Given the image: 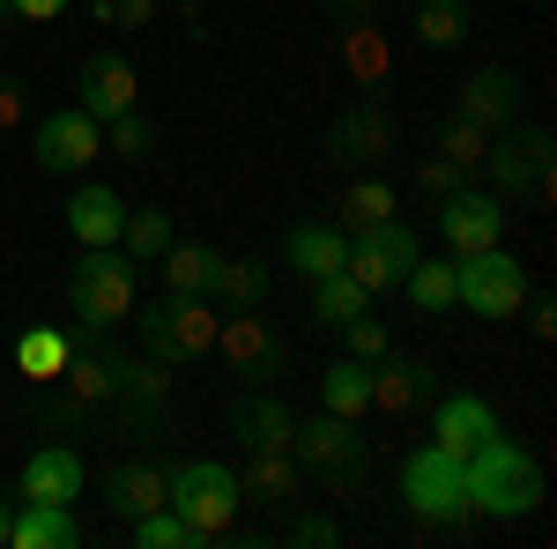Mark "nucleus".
<instances>
[{"label": "nucleus", "mask_w": 557, "mask_h": 549, "mask_svg": "<svg viewBox=\"0 0 557 549\" xmlns=\"http://www.w3.org/2000/svg\"><path fill=\"white\" fill-rule=\"evenodd\" d=\"M283 542H298V549H335V542H343V527H335V520H320V512H298V520L283 527Z\"/></svg>", "instance_id": "obj_41"}, {"label": "nucleus", "mask_w": 557, "mask_h": 549, "mask_svg": "<svg viewBox=\"0 0 557 549\" xmlns=\"http://www.w3.org/2000/svg\"><path fill=\"white\" fill-rule=\"evenodd\" d=\"M0 127H23V83H0Z\"/></svg>", "instance_id": "obj_47"}, {"label": "nucleus", "mask_w": 557, "mask_h": 549, "mask_svg": "<svg viewBox=\"0 0 557 549\" xmlns=\"http://www.w3.org/2000/svg\"><path fill=\"white\" fill-rule=\"evenodd\" d=\"M75 104H83L97 127L120 120V112H134V60H127V52H89L83 83H75Z\"/></svg>", "instance_id": "obj_18"}, {"label": "nucleus", "mask_w": 557, "mask_h": 549, "mask_svg": "<svg viewBox=\"0 0 557 549\" xmlns=\"http://www.w3.org/2000/svg\"><path fill=\"white\" fill-rule=\"evenodd\" d=\"M0 549H8V498H0Z\"/></svg>", "instance_id": "obj_49"}, {"label": "nucleus", "mask_w": 557, "mask_h": 549, "mask_svg": "<svg viewBox=\"0 0 557 549\" xmlns=\"http://www.w3.org/2000/svg\"><path fill=\"white\" fill-rule=\"evenodd\" d=\"M349 253V238L335 223H290V238H283V267H298L305 283H320V275H335Z\"/></svg>", "instance_id": "obj_27"}, {"label": "nucleus", "mask_w": 557, "mask_h": 549, "mask_svg": "<svg viewBox=\"0 0 557 549\" xmlns=\"http://www.w3.org/2000/svg\"><path fill=\"white\" fill-rule=\"evenodd\" d=\"M141 23H157V0H120L112 8V30H141Z\"/></svg>", "instance_id": "obj_45"}, {"label": "nucleus", "mask_w": 557, "mask_h": 549, "mask_svg": "<svg viewBox=\"0 0 557 549\" xmlns=\"http://www.w3.org/2000/svg\"><path fill=\"white\" fill-rule=\"evenodd\" d=\"M0 8H8V0H0Z\"/></svg>", "instance_id": "obj_51"}, {"label": "nucleus", "mask_w": 557, "mask_h": 549, "mask_svg": "<svg viewBox=\"0 0 557 549\" xmlns=\"http://www.w3.org/2000/svg\"><path fill=\"white\" fill-rule=\"evenodd\" d=\"M491 431H498V416H491L483 394H431V446H438V453L469 461Z\"/></svg>", "instance_id": "obj_16"}, {"label": "nucleus", "mask_w": 557, "mask_h": 549, "mask_svg": "<svg viewBox=\"0 0 557 549\" xmlns=\"http://www.w3.org/2000/svg\"><path fill=\"white\" fill-rule=\"evenodd\" d=\"M149 141H157V134H149V120H141V112L104 120V149H112V157H127V164H141V157H149Z\"/></svg>", "instance_id": "obj_39"}, {"label": "nucleus", "mask_w": 557, "mask_h": 549, "mask_svg": "<svg viewBox=\"0 0 557 549\" xmlns=\"http://www.w3.org/2000/svg\"><path fill=\"white\" fill-rule=\"evenodd\" d=\"M461 483H469V512H491V520H528L543 506V461L513 446L506 431H491L461 461Z\"/></svg>", "instance_id": "obj_1"}, {"label": "nucleus", "mask_w": 557, "mask_h": 549, "mask_svg": "<svg viewBox=\"0 0 557 549\" xmlns=\"http://www.w3.org/2000/svg\"><path fill=\"white\" fill-rule=\"evenodd\" d=\"M97 149H104V127L89 120L83 104L45 112L38 134H30V157H38V171H52V178H75V171H89V164H97Z\"/></svg>", "instance_id": "obj_12"}, {"label": "nucleus", "mask_w": 557, "mask_h": 549, "mask_svg": "<svg viewBox=\"0 0 557 549\" xmlns=\"http://www.w3.org/2000/svg\"><path fill=\"white\" fill-rule=\"evenodd\" d=\"M394 186H380V178H357L343 201H335V230L343 238H357V230H380V223H394Z\"/></svg>", "instance_id": "obj_29"}, {"label": "nucleus", "mask_w": 557, "mask_h": 549, "mask_svg": "<svg viewBox=\"0 0 557 549\" xmlns=\"http://www.w3.org/2000/svg\"><path fill=\"white\" fill-rule=\"evenodd\" d=\"M483 149H491V134H483V127H469V120L454 112V120H446V134H438V157H446V164L461 171V178H475Z\"/></svg>", "instance_id": "obj_38"}, {"label": "nucleus", "mask_w": 557, "mask_h": 549, "mask_svg": "<svg viewBox=\"0 0 557 549\" xmlns=\"http://www.w3.org/2000/svg\"><path fill=\"white\" fill-rule=\"evenodd\" d=\"M260 297H268V267H260V260L215 253V267H209V304L215 312H246V304H260Z\"/></svg>", "instance_id": "obj_28"}, {"label": "nucleus", "mask_w": 557, "mask_h": 549, "mask_svg": "<svg viewBox=\"0 0 557 549\" xmlns=\"http://www.w3.org/2000/svg\"><path fill=\"white\" fill-rule=\"evenodd\" d=\"M401 498H409L417 520H446V527H461V520H469L461 461H454V453H438V446H417V453L401 461Z\"/></svg>", "instance_id": "obj_9"}, {"label": "nucleus", "mask_w": 557, "mask_h": 549, "mask_svg": "<svg viewBox=\"0 0 557 549\" xmlns=\"http://www.w3.org/2000/svg\"><path fill=\"white\" fill-rule=\"evenodd\" d=\"M535 8H543V0H535Z\"/></svg>", "instance_id": "obj_50"}, {"label": "nucleus", "mask_w": 557, "mask_h": 549, "mask_svg": "<svg viewBox=\"0 0 557 549\" xmlns=\"http://www.w3.org/2000/svg\"><path fill=\"white\" fill-rule=\"evenodd\" d=\"M438 230H446V246H454V260L461 253H483V246H498L506 238V201L491 194V186H454L446 201H438Z\"/></svg>", "instance_id": "obj_13"}, {"label": "nucleus", "mask_w": 557, "mask_h": 549, "mask_svg": "<svg viewBox=\"0 0 557 549\" xmlns=\"http://www.w3.org/2000/svg\"><path fill=\"white\" fill-rule=\"evenodd\" d=\"M231 431L246 438V453H290V438H298V416H290V401L275 394V386H246L238 401H231Z\"/></svg>", "instance_id": "obj_17"}, {"label": "nucleus", "mask_w": 557, "mask_h": 549, "mask_svg": "<svg viewBox=\"0 0 557 549\" xmlns=\"http://www.w3.org/2000/svg\"><path fill=\"white\" fill-rule=\"evenodd\" d=\"M157 267H164V290H172V297H209V267H215V246H178V238H172Z\"/></svg>", "instance_id": "obj_34"}, {"label": "nucleus", "mask_w": 557, "mask_h": 549, "mask_svg": "<svg viewBox=\"0 0 557 549\" xmlns=\"http://www.w3.org/2000/svg\"><path fill=\"white\" fill-rule=\"evenodd\" d=\"M172 215L164 209H127V230H120V253L141 267V260H164V246H172Z\"/></svg>", "instance_id": "obj_36"}, {"label": "nucleus", "mask_w": 557, "mask_h": 549, "mask_svg": "<svg viewBox=\"0 0 557 549\" xmlns=\"http://www.w3.org/2000/svg\"><path fill=\"white\" fill-rule=\"evenodd\" d=\"M343 67L364 97H380V89L394 83V45H386V30L372 15H364V23H343Z\"/></svg>", "instance_id": "obj_23"}, {"label": "nucleus", "mask_w": 557, "mask_h": 549, "mask_svg": "<svg viewBox=\"0 0 557 549\" xmlns=\"http://www.w3.org/2000/svg\"><path fill=\"white\" fill-rule=\"evenodd\" d=\"M134 260L120 246H83L75 260V275H67V304H75V320H83L89 335H112V327H127L134 320Z\"/></svg>", "instance_id": "obj_2"}, {"label": "nucleus", "mask_w": 557, "mask_h": 549, "mask_svg": "<svg viewBox=\"0 0 557 549\" xmlns=\"http://www.w3.org/2000/svg\"><path fill=\"white\" fill-rule=\"evenodd\" d=\"M394 157V112H386L380 97H357L335 112V127H327V164L343 171H372Z\"/></svg>", "instance_id": "obj_10"}, {"label": "nucleus", "mask_w": 557, "mask_h": 549, "mask_svg": "<svg viewBox=\"0 0 557 549\" xmlns=\"http://www.w3.org/2000/svg\"><path fill=\"white\" fill-rule=\"evenodd\" d=\"M409 23H417V38H424L431 52H454V45H469V30H475L469 0H417Z\"/></svg>", "instance_id": "obj_30"}, {"label": "nucleus", "mask_w": 557, "mask_h": 549, "mask_svg": "<svg viewBox=\"0 0 557 549\" xmlns=\"http://www.w3.org/2000/svg\"><path fill=\"white\" fill-rule=\"evenodd\" d=\"M327 23H364V15H380V0H312Z\"/></svg>", "instance_id": "obj_44"}, {"label": "nucleus", "mask_w": 557, "mask_h": 549, "mask_svg": "<svg viewBox=\"0 0 557 549\" xmlns=\"http://www.w3.org/2000/svg\"><path fill=\"white\" fill-rule=\"evenodd\" d=\"M215 320H223V312H215L209 297H172L164 290L134 320V327H141V357H157V364H201L215 349Z\"/></svg>", "instance_id": "obj_4"}, {"label": "nucleus", "mask_w": 557, "mask_h": 549, "mask_svg": "<svg viewBox=\"0 0 557 549\" xmlns=\"http://www.w3.org/2000/svg\"><path fill=\"white\" fill-rule=\"evenodd\" d=\"M417 253H424V246H417V230L394 215V223H380V230H357V238H349L343 267H349V275H357L372 297H386L401 275H409V267H417Z\"/></svg>", "instance_id": "obj_11"}, {"label": "nucleus", "mask_w": 557, "mask_h": 549, "mask_svg": "<svg viewBox=\"0 0 557 549\" xmlns=\"http://www.w3.org/2000/svg\"><path fill=\"white\" fill-rule=\"evenodd\" d=\"M475 178L498 194V201H550V127H506L491 134V149H483V164H475Z\"/></svg>", "instance_id": "obj_3"}, {"label": "nucleus", "mask_w": 557, "mask_h": 549, "mask_svg": "<svg viewBox=\"0 0 557 549\" xmlns=\"http://www.w3.org/2000/svg\"><path fill=\"white\" fill-rule=\"evenodd\" d=\"M343 341H349V357H357V364H380L386 349H394V335H386V327L372 320V312H357V320H343Z\"/></svg>", "instance_id": "obj_40"}, {"label": "nucleus", "mask_w": 557, "mask_h": 549, "mask_svg": "<svg viewBox=\"0 0 557 549\" xmlns=\"http://www.w3.org/2000/svg\"><path fill=\"white\" fill-rule=\"evenodd\" d=\"M75 542H83L75 506H30L23 498V512H8V549H75Z\"/></svg>", "instance_id": "obj_26"}, {"label": "nucleus", "mask_w": 557, "mask_h": 549, "mask_svg": "<svg viewBox=\"0 0 557 549\" xmlns=\"http://www.w3.org/2000/svg\"><path fill=\"white\" fill-rule=\"evenodd\" d=\"M520 312H528V327H535V341H550L557 335V304L543 290H528V304H520Z\"/></svg>", "instance_id": "obj_43"}, {"label": "nucleus", "mask_w": 557, "mask_h": 549, "mask_svg": "<svg viewBox=\"0 0 557 549\" xmlns=\"http://www.w3.org/2000/svg\"><path fill=\"white\" fill-rule=\"evenodd\" d=\"M67 349H75L67 335H52V327H30V335L15 341V372H23V379H38V386H52L60 372H67Z\"/></svg>", "instance_id": "obj_35"}, {"label": "nucleus", "mask_w": 557, "mask_h": 549, "mask_svg": "<svg viewBox=\"0 0 557 549\" xmlns=\"http://www.w3.org/2000/svg\"><path fill=\"white\" fill-rule=\"evenodd\" d=\"M312 312H320L327 327H343V320H357V312H372V290H364L349 267H335V275L312 283Z\"/></svg>", "instance_id": "obj_33"}, {"label": "nucleus", "mask_w": 557, "mask_h": 549, "mask_svg": "<svg viewBox=\"0 0 557 549\" xmlns=\"http://www.w3.org/2000/svg\"><path fill=\"white\" fill-rule=\"evenodd\" d=\"M305 490V467H298V453H253V461L238 467V506H290Z\"/></svg>", "instance_id": "obj_25"}, {"label": "nucleus", "mask_w": 557, "mask_h": 549, "mask_svg": "<svg viewBox=\"0 0 557 549\" xmlns=\"http://www.w3.org/2000/svg\"><path fill=\"white\" fill-rule=\"evenodd\" d=\"M164 372H172V364H157V357H127V364H120L112 409H120V423H127V438H141V431L164 423V409H172V379H164Z\"/></svg>", "instance_id": "obj_15"}, {"label": "nucleus", "mask_w": 557, "mask_h": 549, "mask_svg": "<svg viewBox=\"0 0 557 549\" xmlns=\"http://www.w3.org/2000/svg\"><path fill=\"white\" fill-rule=\"evenodd\" d=\"M120 364H127V357L104 349V335L83 341V349H67V372H60V379H67V401H83V409L112 401V394H120Z\"/></svg>", "instance_id": "obj_24"}, {"label": "nucleus", "mask_w": 557, "mask_h": 549, "mask_svg": "<svg viewBox=\"0 0 557 549\" xmlns=\"http://www.w3.org/2000/svg\"><path fill=\"white\" fill-rule=\"evenodd\" d=\"M431 394H438V372H431L424 357H394V349H386L380 364H372V409H386V416L424 409Z\"/></svg>", "instance_id": "obj_20"}, {"label": "nucleus", "mask_w": 557, "mask_h": 549, "mask_svg": "<svg viewBox=\"0 0 557 549\" xmlns=\"http://www.w3.org/2000/svg\"><path fill=\"white\" fill-rule=\"evenodd\" d=\"M290 453H298V467L312 475V483H327V490H357V483H364V467H372V446H364L357 416H320V423H298Z\"/></svg>", "instance_id": "obj_5"}, {"label": "nucleus", "mask_w": 557, "mask_h": 549, "mask_svg": "<svg viewBox=\"0 0 557 549\" xmlns=\"http://www.w3.org/2000/svg\"><path fill=\"white\" fill-rule=\"evenodd\" d=\"M520 104H528V89H520L513 67H475L469 83L454 89V112H461L469 127H483V134H506L520 120Z\"/></svg>", "instance_id": "obj_14"}, {"label": "nucleus", "mask_w": 557, "mask_h": 549, "mask_svg": "<svg viewBox=\"0 0 557 549\" xmlns=\"http://www.w3.org/2000/svg\"><path fill=\"white\" fill-rule=\"evenodd\" d=\"M215 357L231 364V379H246V386H275L283 379V335L260 320V304H246V312H223L215 320Z\"/></svg>", "instance_id": "obj_8"}, {"label": "nucleus", "mask_w": 557, "mask_h": 549, "mask_svg": "<svg viewBox=\"0 0 557 549\" xmlns=\"http://www.w3.org/2000/svg\"><path fill=\"white\" fill-rule=\"evenodd\" d=\"M134 549H201V527H194V520H178L172 506H157V512H141V520H134Z\"/></svg>", "instance_id": "obj_37"}, {"label": "nucleus", "mask_w": 557, "mask_h": 549, "mask_svg": "<svg viewBox=\"0 0 557 549\" xmlns=\"http://www.w3.org/2000/svg\"><path fill=\"white\" fill-rule=\"evenodd\" d=\"M67 230H75V246H120L127 201H120L112 186H75V194H67Z\"/></svg>", "instance_id": "obj_22"}, {"label": "nucleus", "mask_w": 557, "mask_h": 549, "mask_svg": "<svg viewBox=\"0 0 557 549\" xmlns=\"http://www.w3.org/2000/svg\"><path fill=\"white\" fill-rule=\"evenodd\" d=\"M67 0H8V15H23V23H52Z\"/></svg>", "instance_id": "obj_46"}, {"label": "nucleus", "mask_w": 557, "mask_h": 549, "mask_svg": "<svg viewBox=\"0 0 557 549\" xmlns=\"http://www.w3.org/2000/svg\"><path fill=\"white\" fill-rule=\"evenodd\" d=\"M112 8H120V0H89V15H97V23H112Z\"/></svg>", "instance_id": "obj_48"}, {"label": "nucleus", "mask_w": 557, "mask_h": 549, "mask_svg": "<svg viewBox=\"0 0 557 549\" xmlns=\"http://www.w3.org/2000/svg\"><path fill=\"white\" fill-rule=\"evenodd\" d=\"M172 498V467L157 461H120L112 475H104V506L120 512V520H141V512H157Z\"/></svg>", "instance_id": "obj_21"}, {"label": "nucleus", "mask_w": 557, "mask_h": 549, "mask_svg": "<svg viewBox=\"0 0 557 549\" xmlns=\"http://www.w3.org/2000/svg\"><path fill=\"white\" fill-rule=\"evenodd\" d=\"M164 506L178 520H194L201 527V542H223L231 527H238V467L223 461H178L172 467V498Z\"/></svg>", "instance_id": "obj_6"}, {"label": "nucleus", "mask_w": 557, "mask_h": 549, "mask_svg": "<svg viewBox=\"0 0 557 549\" xmlns=\"http://www.w3.org/2000/svg\"><path fill=\"white\" fill-rule=\"evenodd\" d=\"M454 186H469V178H461V171L446 164V157H431V164L417 171V194H431V201H446V194H454Z\"/></svg>", "instance_id": "obj_42"}, {"label": "nucleus", "mask_w": 557, "mask_h": 549, "mask_svg": "<svg viewBox=\"0 0 557 549\" xmlns=\"http://www.w3.org/2000/svg\"><path fill=\"white\" fill-rule=\"evenodd\" d=\"M320 401H327V416H372V364L335 357L327 379H320Z\"/></svg>", "instance_id": "obj_31"}, {"label": "nucleus", "mask_w": 557, "mask_h": 549, "mask_svg": "<svg viewBox=\"0 0 557 549\" xmlns=\"http://www.w3.org/2000/svg\"><path fill=\"white\" fill-rule=\"evenodd\" d=\"M528 267H520L506 246H483V253H461L454 267V304H469L475 320H513L520 304H528Z\"/></svg>", "instance_id": "obj_7"}, {"label": "nucleus", "mask_w": 557, "mask_h": 549, "mask_svg": "<svg viewBox=\"0 0 557 549\" xmlns=\"http://www.w3.org/2000/svg\"><path fill=\"white\" fill-rule=\"evenodd\" d=\"M83 483H89V467H83L75 446H38V453L23 461V498H30V506H75Z\"/></svg>", "instance_id": "obj_19"}, {"label": "nucleus", "mask_w": 557, "mask_h": 549, "mask_svg": "<svg viewBox=\"0 0 557 549\" xmlns=\"http://www.w3.org/2000/svg\"><path fill=\"white\" fill-rule=\"evenodd\" d=\"M401 290H409V304H417L424 320L454 312V260H424V253H417V267L401 275Z\"/></svg>", "instance_id": "obj_32"}]
</instances>
